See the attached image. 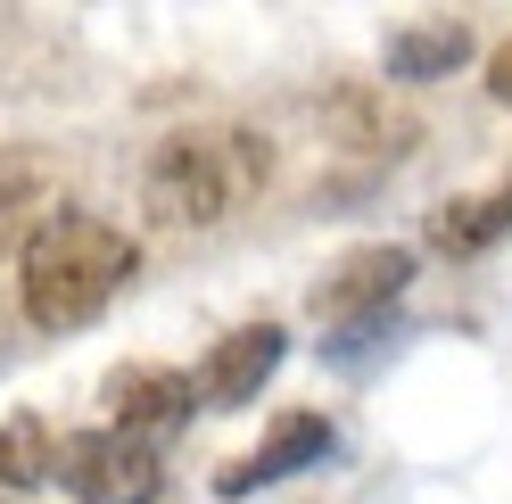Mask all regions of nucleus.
Segmentation results:
<instances>
[{
  "instance_id": "1",
  "label": "nucleus",
  "mask_w": 512,
  "mask_h": 504,
  "mask_svg": "<svg viewBox=\"0 0 512 504\" xmlns=\"http://www.w3.org/2000/svg\"><path fill=\"white\" fill-rule=\"evenodd\" d=\"M141 273V240L91 207H50L17 248V306L34 331H83Z\"/></svg>"
},
{
  "instance_id": "2",
  "label": "nucleus",
  "mask_w": 512,
  "mask_h": 504,
  "mask_svg": "<svg viewBox=\"0 0 512 504\" xmlns=\"http://www.w3.org/2000/svg\"><path fill=\"white\" fill-rule=\"evenodd\" d=\"M265 174H273L265 133H166L141 166V207L166 232H207L248 191H265Z\"/></svg>"
},
{
  "instance_id": "3",
  "label": "nucleus",
  "mask_w": 512,
  "mask_h": 504,
  "mask_svg": "<svg viewBox=\"0 0 512 504\" xmlns=\"http://www.w3.org/2000/svg\"><path fill=\"white\" fill-rule=\"evenodd\" d=\"M58 480H67L75 504H157V488H166V463H157L149 438L133 430H75L58 438Z\"/></svg>"
},
{
  "instance_id": "4",
  "label": "nucleus",
  "mask_w": 512,
  "mask_h": 504,
  "mask_svg": "<svg viewBox=\"0 0 512 504\" xmlns=\"http://www.w3.org/2000/svg\"><path fill=\"white\" fill-rule=\"evenodd\" d=\"M413 281V248L380 240V248H356V257H339L323 281H314V314L339 331V323H364V314H389Z\"/></svg>"
},
{
  "instance_id": "5",
  "label": "nucleus",
  "mask_w": 512,
  "mask_h": 504,
  "mask_svg": "<svg viewBox=\"0 0 512 504\" xmlns=\"http://www.w3.org/2000/svg\"><path fill=\"white\" fill-rule=\"evenodd\" d=\"M108 414H116V430H133V438H166V430H182L190 414H199V381L190 372H174V364H116L108 372Z\"/></svg>"
},
{
  "instance_id": "6",
  "label": "nucleus",
  "mask_w": 512,
  "mask_h": 504,
  "mask_svg": "<svg viewBox=\"0 0 512 504\" xmlns=\"http://www.w3.org/2000/svg\"><path fill=\"white\" fill-rule=\"evenodd\" d=\"M281 356H290V331H281V323H248L232 339H215V356L199 364V405H207V414H240V405H256V389L281 372Z\"/></svg>"
},
{
  "instance_id": "7",
  "label": "nucleus",
  "mask_w": 512,
  "mask_h": 504,
  "mask_svg": "<svg viewBox=\"0 0 512 504\" xmlns=\"http://www.w3.org/2000/svg\"><path fill=\"white\" fill-rule=\"evenodd\" d=\"M323 455H331V422H323V414H281V422L265 430V447H256V455H240V463H223V471H215V496L281 488L290 471L323 463Z\"/></svg>"
},
{
  "instance_id": "8",
  "label": "nucleus",
  "mask_w": 512,
  "mask_h": 504,
  "mask_svg": "<svg viewBox=\"0 0 512 504\" xmlns=\"http://www.w3.org/2000/svg\"><path fill=\"white\" fill-rule=\"evenodd\" d=\"M471 25L455 17H422V25H397L389 50H380V75L389 83H438V75H463L471 67Z\"/></svg>"
},
{
  "instance_id": "9",
  "label": "nucleus",
  "mask_w": 512,
  "mask_h": 504,
  "mask_svg": "<svg viewBox=\"0 0 512 504\" xmlns=\"http://www.w3.org/2000/svg\"><path fill=\"white\" fill-rule=\"evenodd\" d=\"M504 232H512V182L504 191H479V199L430 207V248H446V257H479V248H496Z\"/></svg>"
},
{
  "instance_id": "10",
  "label": "nucleus",
  "mask_w": 512,
  "mask_h": 504,
  "mask_svg": "<svg viewBox=\"0 0 512 504\" xmlns=\"http://www.w3.org/2000/svg\"><path fill=\"white\" fill-rule=\"evenodd\" d=\"M58 480V438L42 414H9L0 422V488H42Z\"/></svg>"
},
{
  "instance_id": "11",
  "label": "nucleus",
  "mask_w": 512,
  "mask_h": 504,
  "mask_svg": "<svg viewBox=\"0 0 512 504\" xmlns=\"http://www.w3.org/2000/svg\"><path fill=\"white\" fill-rule=\"evenodd\" d=\"M397 339H405L397 314H364V323H339V331L323 339V364H331V372H372Z\"/></svg>"
},
{
  "instance_id": "12",
  "label": "nucleus",
  "mask_w": 512,
  "mask_h": 504,
  "mask_svg": "<svg viewBox=\"0 0 512 504\" xmlns=\"http://www.w3.org/2000/svg\"><path fill=\"white\" fill-rule=\"evenodd\" d=\"M50 157L42 149H0V232L17 224L25 207H50Z\"/></svg>"
},
{
  "instance_id": "13",
  "label": "nucleus",
  "mask_w": 512,
  "mask_h": 504,
  "mask_svg": "<svg viewBox=\"0 0 512 504\" xmlns=\"http://www.w3.org/2000/svg\"><path fill=\"white\" fill-rule=\"evenodd\" d=\"M488 100H504V108H512V42L488 58Z\"/></svg>"
},
{
  "instance_id": "14",
  "label": "nucleus",
  "mask_w": 512,
  "mask_h": 504,
  "mask_svg": "<svg viewBox=\"0 0 512 504\" xmlns=\"http://www.w3.org/2000/svg\"><path fill=\"white\" fill-rule=\"evenodd\" d=\"M0 504H9V496H0Z\"/></svg>"
}]
</instances>
